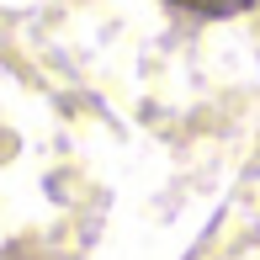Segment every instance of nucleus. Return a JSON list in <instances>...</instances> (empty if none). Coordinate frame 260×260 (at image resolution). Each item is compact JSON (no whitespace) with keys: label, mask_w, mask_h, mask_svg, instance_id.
<instances>
[{"label":"nucleus","mask_w":260,"mask_h":260,"mask_svg":"<svg viewBox=\"0 0 260 260\" xmlns=\"http://www.w3.org/2000/svg\"><path fill=\"white\" fill-rule=\"evenodd\" d=\"M165 6L186 11V16H202V21H212V16H239V11H250L255 0H165Z\"/></svg>","instance_id":"1"}]
</instances>
